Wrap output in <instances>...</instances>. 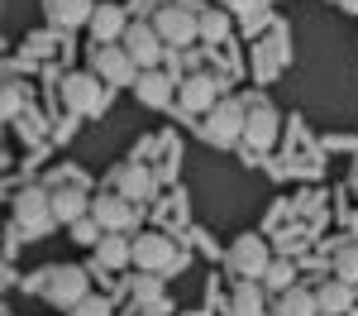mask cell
Segmentation results:
<instances>
[{"instance_id":"obj_1","label":"cell","mask_w":358,"mask_h":316,"mask_svg":"<svg viewBox=\"0 0 358 316\" xmlns=\"http://www.w3.org/2000/svg\"><path fill=\"white\" fill-rule=\"evenodd\" d=\"M244 120H248V106H239V101H220V106L206 111L201 135H206L210 144H220V149H229V144L244 139Z\"/></svg>"},{"instance_id":"obj_2","label":"cell","mask_w":358,"mask_h":316,"mask_svg":"<svg viewBox=\"0 0 358 316\" xmlns=\"http://www.w3.org/2000/svg\"><path fill=\"white\" fill-rule=\"evenodd\" d=\"M38 292H43L53 307H67V312H72L82 297H91V292H86V273H82V268H72V263H67V268H62V263H57V268H43Z\"/></svg>"},{"instance_id":"obj_3","label":"cell","mask_w":358,"mask_h":316,"mask_svg":"<svg viewBox=\"0 0 358 316\" xmlns=\"http://www.w3.org/2000/svg\"><path fill=\"white\" fill-rule=\"evenodd\" d=\"M153 29H158L163 43H192V39H201V10H192V5H158Z\"/></svg>"},{"instance_id":"obj_4","label":"cell","mask_w":358,"mask_h":316,"mask_svg":"<svg viewBox=\"0 0 358 316\" xmlns=\"http://www.w3.org/2000/svg\"><path fill=\"white\" fill-rule=\"evenodd\" d=\"M15 226L29 230V235H43V230L53 226V192L24 187V192L15 197Z\"/></svg>"},{"instance_id":"obj_5","label":"cell","mask_w":358,"mask_h":316,"mask_svg":"<svg viewBox=\"0 0 358 316\" xmlns=\"http://www.w3.org/2000/svg\"><path fill=\"white\" fill-rule=\"evenodd\" d=\"M91 72H96L106 86H124V82L138 77V62L124 53V43H101V48L91 53Z\"/></svg>"},{"instance_id":"obj_6","label":"cell","mask_w":358,"mask_h":316,"mask_svg":"<svg viewBox=\"0 0 358 316\" xmlns=\"http://www.w3.org/2000/svg\"><path fill=\"white\" fill-rule=\"evenodd\" d=\"M229 263H234V273H239L244 283H253V278H263V273H268L273 254H268L263 235H239V240L229 245Z\"/></svg>"},{"instance_id":"obj_7","label":"cell","mask_w":358,"mask_h":316,"mask_svg":"<svg viewBox=\"0 0 358 316\" xmlns=\"http://www.w3.org/2000/svg\"><path fill=\"white\" fill-rule=\"evenodd\" d=\"M62 101H67V111L96 115L106 106V82H101L96 72H72V77L62 82Z\"/></svg>"},{"instance_id":"obj_8","label":"cell","mask_w":358,"mask_h":316,"mask_svg":"<svg viewBox=\"0 0 358 316\" xmlns=\"http://www.w3.org/2000/svg\"><path fill=\"white\" fill-rule=\"evenodd\" d=\"M177 101H182V111L206 115L210 106H220V82L210 72H192V77H182V86H177Z\"/></svg>"},{"instance_id":"obj_9","label":"cell","mask_w":358,"mask_h":316,"mask_svg":"<svg viewBox=\"0 0 358 316\" xmlns=\"http://www.w3.org/2000/svg\"><path fill=\"white\" fill-rule=\"evenodd\" d=\"M120 43H124V53L138 62V72H143V67H158V62H163V39H158V29H153V25H129Z\"/></svg>"},{"instance_id":"obj_10","label":"cell","mask_w":358,"mask_h":316,"mask_svg":"<svg viewBox=\"0 0 358 316\" xmlns=\"http://www.w3.org/2000/svg\"><path fill=\"white\" fill-rule=\"evenodd\" d=\"M134 263L143 273H163V268H177V249H172V240L167 235H138L134 240Z\"/></svg>"},{"instance_id":"obj_11","label":"cell","mask_w":358,"mask_h":316,"mask_svg":"<svg viewBox=\"0 0 358 316\" xmlns=\"http://www.w3.org/2000/svg\"><path fill=\"white\" fill-rule=\"evenodd\" d=\"M244 139L253 153H263V149H273L277 144V111L273 106H248V120H244Z\"/></svg>"},{"instance_id":"obj_12","label":"cell","mask_w":358,"mask_h":316,"mask_svg":"<svg viewBox=\"0 0 358 316\" xmlns=\"http://www.w3.org/2000/svg\"><path fill=\"white\" fill-rule=\"evenodd\" d=\"M134 96H138V106H167L172 96H177V86H172V77L167 72H158V67H143L134 77Z\"/></svg>"},{"instance_id":"obj_13","label":"cell","mask_w":358,"mask_h":316,"mask_svg":"<svg viewBox=\"0 0 358 316\" xmlns=\"http://www.w3.org/2000/svg\"><path fill=\"white\" fill-rule=\"evenodd\" d=\"M91 221H101V230H124L129 221H134V201L129 197H96L91 201Z\"/></svg>"},{"instance_id":"obj_14","label":"cell","mask_w":358,"mask_h":316,"mask_svg":"<svg viewBox=\"0 0 358 316\" xmlns=\"http://www.w3.org/2000/svg\"><path fill=\"white\" fill-rule=\"evenodd\" d=\"M96 15V0H48V25L53 29H82Z\"/></svg>"},{"instance_id":"obj_15","label":"cell","mask_w":358,"mask_h":316,"mask_svg":"<svg viewBox=\"0 0 358 316\" xmlns=\"http://www.w3.org/2000/svg\"><path fill=\"white\" fill-rule=\"evenodd\" d=\"M315 302H320V316H344V312H354V283L330 278V283L315 292Z\"/></svg>"},{"instance_id":"obj_16","label":"cell","mask_w":358,"mask_h":316,"mask_svg":"<svg viewBox=\"0 0 358 316\" xmlns=\"http://www.w3.org/2000/svg\"><path fill=\"white\" fill-rule=\"evenodd\" d=\"M124 10L120 5H96V15H91V34L101 39V43H115V39H124Z\"/></svg>"},{"instance_id":"obj_17","label":"cell","mask_w":358,"mask_h":316,"mask_svg":"<svg viewBox=\"0 0 358 316\" xmlns=\"http://www.w3.org/2000/svg\"><path fill=\"white\" fill-rule=\"evenodd\" d=\"M115 182H120V197H129V201H143L148 192H153V172L138 168V163H124Z\"/></svg>"},{"instance_id":"obj_18","label":"cell","mask_w":358,"mask_h":316,"mask_svg":"<svg viewBox=\"0 0 358 316\" xmlns=\"http://www.w3.org/2000/svg\"><path fill=\"white\" fill-rule=\"evenodd\" d=\"M86 211H91V201H86L82 192H72V187L53 192V221H62V226H77Z\"/></svg>"},{"instance_id":"obj_19","label":"cell","mask_w":358,"mask_h":316,"mask_svg":"<svg viewBox=\"0 0 358 316\" xmlns=\"http://www.w3.org/2000/svg\"><path fill=\"white\" fill-rule=\"evenodd\" d=\"M273 316H320V302H315V292L287 287V292L277 297V312Z\"/></svg>"},{"instance_id":"obj_20","label":"cell","mask_w":358,"mask_h":316,"mask_svg":"<svg viewBox=\"0 0 358 316\" xmlns=\"http://www.w3.org/2000/svg\"><path fill=\"white\" fill-rule=\"evenodd\" d=\"M96 259H101L106 268H124V263L134 259V245H124L115 230H106V235H101V245H96Z\"/></svg>"},{"instance_id":"obj_21","label":"cell","mask_w":358,"mask_h":316,"mask_svg":"<svg viewBox=\"0 0 358 316\" xmlns=\"http://www.w3.org/2000/svg\"><path fill=\"white\" fill-rule=\"evenodd\" d=\"M224 34H229V15H224L220 5L201 10V39H206V43H220Z\"/></svg>"},{"instance_id":"obj_22","label":"cell","mask_w":358,"mask_h":316,"mask_svg":"<svg viewBox=\"0 0 358 316\" xmlns=\"http://www.w3.org/2000/svg\"><path fill=\"white\" fill-rule=\"evenodd\" d=\"M229 316H263V297H258V287H253V283H244L239 292H234Z\"/></svg>"},{"instance_id":"obj_23","label":"cell","mask_w":358,"mask_h":316,"mask_svg":"<svg viewBox=\"0 0 358 316\" xmlns=\"http://www.w3.org/2000/svg\"><path fill=\"white\" fill-rule=\"evenodd\" d=\"M334 278L358 283V245H339V254H334Z\"/></svg>"},{"instance_id":"obj_24","label":"cell","mask_w":358,"mask_h":316,"mask_svg":"<svg viewBox=\"0 0 358 316\" xmlns=\"http://www.w3.org/2000/svg\"><path fill=\"white\" fill-rule=\"evenodd\" d=\"M263 283L277 287V292H287V287H292V263H287V259H273L268 273H263Z\"/></svg>"},{"instance_id":"obj_25","label":"cell","mask_w":358,"mask_h":316,"mask_svg":"<svg viewBox=\"0 0 358 316\" xmlns=\"http://www.w3.org/2000/svg\"><path fill=\"white\" fill-rule=\"evenodd\" d=\"M101 235H106V230H101V221H77V226H72V240H77V245H101Z\"/></svg>"},{"instance_id":"obj_26","label":"cell","mask_w":358,"mask_h":316,"mask_svg":"<svg viewBox=\"0 0 358 316\" xmlns=\"http://www.w3.org/2000/svg\"><path fill=\"white\" fill-rule=\"evenodd\" d=\"M72 316H110V302H106V297H82V302L72 307Z\"/></svg>"},{"instance_id":"obj_27","label":"cell","mask_w":358,"mask_h":316,"mask_svg":"<svg viewBox=\"0 0 358 316\" xmlns=\"http://www.w3.org/2000/svg\"><path fill=\"white\" fill-rule=\"evenodd\" d=\"M134 297H138V302H158V278H138Z\"/></svg>"},{"instance_id":"obj_28","label":"cell","mask_w":358,"mask_h":316,"mask_svg":"<svg viewBox=\"0 0 358 316\" xmlns=\"http://www.w3.org/2000/svg\"><path fill=\"white\" fill-rule=\"evenodd\" d=\"M215 5H220V10H239V15H248L258 0H215Z\"/></svg>"},{"instance_id":"obj_29","label":"cell","mask_w":358,"mask_h":316,"mask_svg":"<svg viewBox=\"0 0 358 316\" xmlns=\"http://www.w3.org/2000/svg\"><path fill=\"white\" fill-rule=\"evenodd\" d=\"M339 5H344V10H349V15H358V0H339Z\"/></svg>"}]
</instances>
